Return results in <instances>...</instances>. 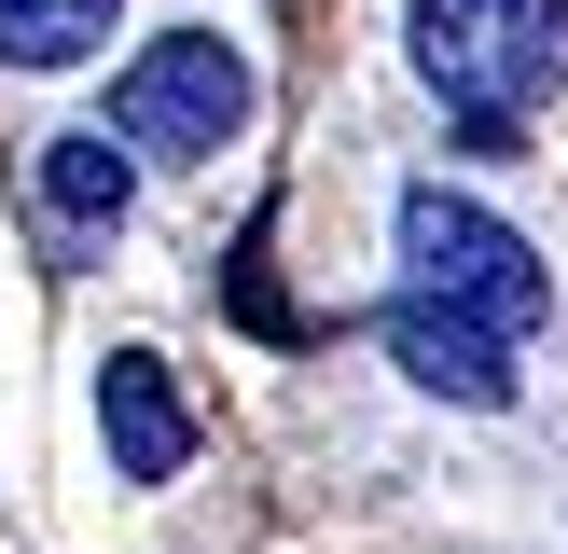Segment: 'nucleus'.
<instances>
[{"instance_id":"4","label":"nucleus","mask_w":568,"mask_h":554,"mask_svg":"<svg viewBox=\"0 0 568 554\" xmlns=\"http://www.w3.org/2000/svg\"><path fill=\"white\" fill-rule=\"evenodd\" d=\"M98 443H111L125 485H166V471L194 458V402H181V375H166L153 347H111L98 360Z\"/></svg>"},{"instance_id":"2","label":"nucleus","mask_w":568,"mask_h":554,"mask_svg":"<svg viewBox=\"0 0 568 554\" xmlns=\"http://www.w3.org/2000/svg\"><path fill=\"white\" fill-rule=\"evenodd\" d=\"M403 291L458 305V319H486V332H541V319H555L541 249H527L499 208L444 194V181H416V194H403Z\"/></svg>"},{"instance_id":"7","label":"nucleus","mask_w":568,"mask_h":554,"mask_svg":"<svg viewBox=\"0 0 568 554\" xmlns=\"http://www.w3.org/2000/svg\"><path fill=\"white\" fill-rule=\"evenodd\" d=\"M111 14H125V0H0V55H14V70H83V55L111 42Z\"/></svg>"},{"instance_id":"5","label":"nucleus","mask_w":568,"mask_h":554,"mask_svg":"<svg viewBox=\"0 0 568 554\" xmlns=\"http://www.w3.org/2000/svg\"><path fill=\"white\" fill-rule=\"evenodd\" d=\"M388 360H403L430 402H514V332H486V319H458V305H430V291H403L388 305Z\"/></svg>"},{"instance_id":"1","label":"nucleus","mask_w":568,"mask_h":554,"mask_svg":"<svg viewBox=\"0 0 568 554\" xmlns=\"http://www.w3.org/2000/svg\"><path fill=\"white\" fill-rule=\"evenodd\" d=\"M403 42L458 125H514L568 83V0H403Z\"/></svg>"},{"instance_id":"6","label":"nucleus","mask_w":568,"mask_h":554,"mask_svg":"<svg viewBox=\"0 0 568 554\" xmlns=\"http://www.w3.org/2000/svg\"><path fill=\"white\" fill-rule=\"evenodd\" d=\"M42 208L70 222V236L125 222V153H111V125H70V138H42Z\"/></svg>"},{"instance_id":"3","label":"nucleus","mask_w":568,"mask_h":554,"mask_svg":"<svg viewBox=\"0 0 568 554\" xmlns=\"http://www.w3.org/2000/svg\"><path fill=\"white\" fill-rule=\"evenodd\" d=\"M236 125H250V55L222 42V28H166V42H139L125 83H111V138H125V153H222Z\"/></svg>"}]
</instances>
